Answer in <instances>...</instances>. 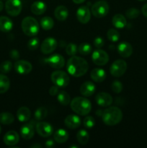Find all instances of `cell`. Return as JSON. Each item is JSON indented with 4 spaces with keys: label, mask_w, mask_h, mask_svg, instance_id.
Masks as SVG:
<instances>
[{
    "label": "cell",
    "mask_w": 147,
    "mask_h": 148,
    "mask_svg": "<svg viewBox=\"0 0 147 148\" xmlns=\"http://www.w3.org/2000/svg\"><path fill=\"white\" fill-rule=\"evenodd\" d=\"M46 147L48 148H52L54 147V142L52 140H48L46 143Z\"/></svg>",
    "instance_id": "cell-45"
},
{
    "label": "cell",
    "mask_w": 147,
    "mask_h": 148,
    "mask_svg": "<svg viewBox=\"0 0 147 148\" xmlns=\"http://www.w3.org/2000/svg\"><path fill=\"white\" fill-rule=\"evenodd\" d=\"M90 77L93 81L96 82H102L106 79V72L104 69L100 68H95L92 70Z\"/></svg>",
    "instance_id": "cell-21"
},
{
    "label": "cell",
    "mask_w": 147,
    "mask_h": 148,
    "mask_svg": "<svg viewBox=\"0 0 147 148\" xmlns=\"http://www.w3.org/2000/svg\"><path fill=\"white\" fill-rule=\"evenodd\" d=\"M95 101L99 106L108 107L112 103L113 99H112V97L108 92H101L97 95Z\"/></svg>",
    "instance_id": "cell-15"
},
{
    "label": "cell",
    "mask_w": 147,
    "mask_h": 148,
    "mask_svg": "<svg viewBox=\"0 0 147 148\" xmlns=\"http://www.w3.org/2000/svg\"><path fill=\"white\" fill-rule=\"evenodd\" d=\"M52 82L55 85L61 88H65L68 86L70 82V78L67 73L63 71L57 70L53 72L50 76Z\"/></svg>",
    "instance_id": "cell-5"
},
{
    "label": "cell",
    "mask_w": 147,
    "mask_h": 148,
    "mask_svg": "<svg viewBox=\"0 0 147 148\" xmlns=\"http://www.w3.org/2000/svg\"><path fill=\"white\" fill-rule=\"evenodd\" d=\"M20 134L24 140H30L35 134V129L33 122L27 123L22 126L20 128Z\"/></svg>",
    "instance_id": "cell-17"
},
{
    "label": "cell",
    "mask_w": 147,
    "mask_h": 148,
    "mask_svg": "<svg viewBox=\"0 0 147 148\" xmlns=\"http://www.w3.org/2000/svg\"><path fill=\"white\" fill-rule=\"evenodd\" d=\"M77 20L82 24H86L91 19V12L86 6H82L76 11Z\"/></svg>",
    "instance_id": "cell-14"
},
{
    "label": "cell",
    "mask_w": 147,
    "mask_h": 148,
    "mask_svg": "<svg viewBox=\"0 0 147 148\" xmlns=\"http://www.w3.org/2000/svg\"><path fill=\"white\" fill-rule=\"evenodd\" d=\"M140 14V11L136 8H130L125 12V15L129 19H135Z\"/></svg>",
    "instance_id": "cell-39"
},
{
    "label": "cell",
    "mask_w": 147,
    "mask_h": 148,
    "mask_svg": "<svg viewBox=\"0 0 147 148\" xmlns=\"http://www.w3.org/2000/svg\"><path fill=\"white\" fill-rule=\"evenodd\" d=\"M23 33L28 36H35L39 33V24L37 20L33 17H26L21 23Z\"/></svg>",
    "instance_id": "cell-4"
},
{
    "label": "cell",
    "mask_w": 147,
    "mask_h": 148,
    "mask_svg": "<svg viewBox=\"0 0 147 148\" xmlns=\"http://www.w3.org/2000/svg\"><path fill=\"white\" fill-rule=\"evenodd\" d=\"M35 130L37 134L43 137H50L53 132V128L51 124L48 122H44V121L37 123L35 126Z\"/></svg>",
    "instance_id": "cell-11"
},
{
    "label": "cell",
    "mask_w": 147,
    "mask_h": 148,
    "mask_svg": "<svg viewBox=\"0 0 147 148\" xmlns=\"http://www.w3.org/2000/svg\"><path fill=\"white\" fill-rule=\"evenodd\" d=\"M14 69L20 75H27L33 69V66L25 60H18L14 64Z\"/></svg>",
    "instance_id": "cell-13"
},
{
    "label": "cell",
    "mask_w": 147,
    "mask_h": 148,
    "mask_svg": "<svg viewBox=\"0 0 147 148\" xmlns=\"http://www.w3.org/2000/svg\"><path fill=\"white\" fill-rule=\"evenodd\" d=\"M14 121V117L10 112H2L0 114V123L5 125L12 124Z\"/></svg>",
    "instance_id": "cell-30"
},
{
    "label": "cell",
    "mask_w": 147,
    "mask_h": 148,
    "mask_svg": "<svg viewBox=\"0 0 147 148\" xmlns=\"http://www.w3.org/2000/svg\"><path fill=\"white\" fill-rule=\"evenodd\" d=\"M109 4L105 1H96L92 7V13L95 17L101 18L109 12Z\"/></svg>",
    "instance_id": "cell-6"
},
{
    "label": "cell",
    "mask_w": 147,
    "mask_h": 148,
    "mask_svg": "<svg viewBox=\"0 0 147 148\" xmlns=\"http://www.w3.org/2000/svg\"><path fill=\"white\" fill-rule=\"evenodd\" d=\"M40 26L45 30H49L54 26V21L50 17H43L40 21Z\"/></svg>",
    "instance_id": "cell-29"
},
{
    "label": "cell",
    "mask_w": 147,
    "mask_h": 148,
    "mask_svg": "<svg viewBox=\"0 0 147 148\" xmlns=\"http://www.w3.org/2000/svg\"><path fill=\"white\" fill-rule=\"evenodd\" d=\"M102 121L108 126H115L122 119V111L116 106H111L102 111Z\"/></svg>",
    "instance_id": "cell-2"
},
{
    "label": "cell",
    "mask_w": 147,
    "mask_h": 148,
    "mask_svg": "<svg viewBox=\"0 0 147 148\" xmlns=\"http://www.w3.org/2000/svg\"><path fill=\"white\" fill-rule=\"evenodd\" d=\"M71 108L76 114L85 116L89 114L92 109L90 101L84 97H76L71 101Z\"/></svg>",
    "instance_id": "cell-3"
},
{
    "label": "cell",
    "mask_w": 147,
    "mask_h": 148,
    "mask_svg": "<svg viewBox=\"0 0 147 148\" xmlns=\"http://www.w3.org/2000/svg\"><path fill=\"white\" fill-rule=\"evenodd\" d=\"M92 46L88 43H81L79 47H78V51L79 52L80 54L84 55V56L89 54L92 52Z\"/></svg>",
    "instance_id": "cell-34"
},
{
    "label": "cell",
    "mask_w": 147,
    "mask_h": 148,
    "mask_svg": "<svg viewBox=\"0 0 147 148\" xmlns=\"http://www.w3.org/2000/svg\"><path fill=\"white\" fill-rule=\"evenodd\" d=\"M118 51L123 58H128L133 53V47L128 42H121L118 46Z\"/></svg>",
    "instance_id": "cell-19"
},
{
    "label": "cell",
    "mask_w": 147,
    "mask_h": 148,
    "mask_svg": "<svg viewBox=\"0 0 147 148\" xmlns=\"http://www.w3.org/2000/svg\"><path fill=\"white\" fill-rule=\"evenodd\" d=\"M1 126H0V134H1Z\"/></svg>",
    "instance_id": "cell-50"
},
{
    "label": "cell",
    "mask_w": 147,
    "mask_h": 148,
    "mask_svg": "<svg viewBox=\"0 0 147 148\" xmlns=\"http://www.w3.org/2000/svg\"><path fill=\"white\" fill-rule=\"evenodd\" d=\"M78 51V49H77V46L75 43H69V44L67 45L66 48V52L68 55L71 56H75L76 54Z\"/></svg>",
    "instance_id": "cell-37"
},
{
    "label": "cell",
    "mask_w": 147,
    "mask_h": 148,
    "mask_svg": "<svg viewBox=\"0 0 147 148\" xmlns=\"http://www.w3.org/2000/svg\"><path fill=\"white\" fill-rule=\"evenodd\" d=\"M111 88L115 93H120V92H122L123 87H122V84L120 81L116 80L112 82Z\"/></svg>",
    "instance_id": "cell-41"
},
{
    "label": "cell",
    "mask_w": 147,
    "mask_h": 148,
    "mask_svg": "<svg viewBox=\"0 0 147 148\" xmlns=\"http://www.w3.org/2000/svg\"><path fill=\"white\" fill-rule=\"evenodd\" d=\"M112 23L115 27L122 29L126 25V19L122 14H117L112 17Z\"/></svg>",
    "instance_id": "cell-27"
},
{
    "label": "cell",
    "mask_w": 147,
    "mask_h": 148,
    "mask_svg": "<svg viewBox=\"0 0 147 148\" xmlns=\"http://www.w3.org/2000/svg\"><path fill=\"white\" fill-rule=\"evenodd\" d=\"M96 90V86L93 82L86 81L84 82L80 87V92L85 97H89L93 95Z\"/></svg>",
    "instance_id": "cell-18"
},
{
    "label": "cell",
    "mask_w": 147,
    "mask_h": 148,
    "mask_svg": "<svg viewBox=\"0 0 147 148\" xmlns=\"http://www.w3.org/2000/svg\"><path fill=\"white\" fill-rule=\"evenodd\" d=\"M12 69V64L10 61H4L0 65V72L2 74L9 73Z\"/></svg>",
    "instance_id": "cell-36"
},
{
    "label": "cell",
    "mask_w": 147,
    "mask_h": 148,
    "mask_svg": "<svg viewBox=\"0 0 147 148\" xmlns=\"http://www.w3.org/2000/svg\"><path fill=\"white\" fill-rule=\"evenodd\" d=\"M76 138L79 144L84 145L88 143L89 140V134L86 131L84 130H81L76 134Z\"/></svg>",
    "instance_id": "cell-31"
},
{
    "label": "cell",
    "mask_w": 147,
    "mask_h": 148,
    "mask_svg": "<svg viewBox=\"0 0 147 148\" xmlns=\"http://www.w3.org/2000/svg\"><path fill=\"white\" fill-rule=\"evenodd\" d=\"M13 27L12 21L9 17L5 16L0 17V30L4 33L11 31Z\"/></svg>",
    "instance_id": "cell-25"
},
{
    "label": "cell",
    "mask_w": 147,
    "mask_h": 148,
    "mask_svg": "<svg viewBox=\"0 0 147 148\" xmlns=\"http://www.w3.org/2000/svg\"><path fill=\"white\" fill-rule=\"evenodd\" d=\"M10 87V81L4 74H0V94L4 93Z\"/></svg>",
    "instance_id": "cell-28"
},
{
    "label": "cell",
    "mask_w": 147,
    "mask_h": 148,
    "mask_svg": "<svg viewBox=\"0 0 147 148\" xmlns=\"http://www.w3.org/2000/svg\"><path fill=\"white\" fill-rule=\"evenodd\" d=\"M127 69V63L122 59L115 61L110 68V72L112 76L120 77L125 73Z\"/></svg>",
    "instance_id": "cell-7"
},
{
    "label": "cell",
    "mask_w": 147,
    "mask_h": 148,
    "mask_svg": "<svg viewBox=\"0 0 147 148\" xmlns=\"http://www.w3.org/2000/svg\"><path fill=\"white\" fill-rule=\"evenodd\" d=\"M31 147H33V148L37 147V148H39V147H42V145H40V144H34V145H31Z\"/></svg>",
    "instance_id": "cell-48"
},
{
    "label": "cell",
    "mask_w": 147,
    "mask_h": 148,
    "mask_svg": "<svg viewBox=\"0 0 147 148\" xmlns=\"http://www.w3.org/2000/svg\"><path fill=\"white\" fill-rule=\"evenodd\" d=\"M57 47V41L54 38L49 37L45 39L40 46V51L44 54H49L54 51Z\"/></svg>",
    "instance_id": "cell-12"
},
{
    "label": "cell",
    "mask_w": 147,
    "mask_h": 148,
    "mask_svg": "<svg viewBox=\"0 0 147 148\" xmlns=\"http://www.w3.org/2000/svg\"><path fill=\"white\" fill-rule=\"evenodd\" d=\"M46 11V4L42 1H36L31 5V12L35 15H40Z\"/></svg>",
    "instance_id": "cell-23"
},
{
    "label": "cell",
    "mask_w": 147,
    "mask_h": 148,
    "mask_svg": "<svg viewBox=\"0 0 147 148\" xmlns=\"http://www.w3.org/2000/svg\"><path fill=\"white\" fill-rule=\"evenodd\" d=\"M107 36L108 38L110 40L111 42H117L120 38V33L118 30L115 29L111 28L107 33Z\"/></svg>",
    "instance_id": "cell-35"
},
{
    "label": "cell",
    "mask_w": 147,
    "mask_h": 148,
    "mask_svg": "<svg viewBox=\"0 0 147 148\" xmlns=\"http://www.w3.org/2000/svg\"><path fill=\"white\" fill-rule=\"evenodd\" d=\"M48 115V110L45 107H39L37 108L34 114L35 119L37 121H41L44 119Z\"/></svg>",
    "instance_id": "cell-33"
},
{
    "label": "cell",
    "mask_w": 147,
    "mask_h": 148,
    "mask_svg": "<svg viewBox=\"0 0 147 148\" xmlns=\"http://www.w3.org/2000/svg\"><path fill=\"white\" fill-rule=\"evenodd\" d=\"M54 15L59 21H64L69 16V10L65 6H59L55 10Z\"/></svg>",
    "instance_id": "cell-24"
},
{
    "label": "cell",
    "mask_w": 147,
    "mask_h": 148,
    "mask_svg": "<svg viewBox=\"0 0 147 148\" xmlns=\"http://www.w3.org/2000/svg\"><path fill=\"white\" fill-rule=\"evenodd\" d=\"M22 4L20 0H7L5 3V10L7 14L12 17L19 15L22 11Z\"/></svg>",
    "instance_id": "cell-8"
},
{
    "label": "cell",
    "mask_w": 147,
    "mask_h": 148,
    "mask_svg": "<svg viewBox=\"0 0 147 148\" xmlns=\"http://www.w3.org/2000/svg\"><path fill=\"white\" fill-rule=\"evenodd\" d=\"M64 124L68 128L71 129V130L76 129L80 126L81 119L78 116L70 114L66 117L64 120Z\"/></svg>",
    "instance_id": "cell-20"
},
{
    "label": "cell",
    "mask_w": 147,
    "mask_h": 148,
    "mask_svg": "<svg viewBox=\"0 0 147 148\" xmlns=\"http://www.w3.org/2000/svg\"><path fill=\"white\" fill-rule=\"evenodd\" d=\"M67 71L71 75L79 77L84 75L89 69V64L84 59L79 56H73L68 60Z\"/></svg>",
    "instance_id": "cell-1"
},
{
    "label": "cell",
    "mask_w": 147,
    "mask_h": 148,
    "mask_svg": "<svg viewBox=\"0 0 147 148\" xmlns=\"http://www.w3.org/2000/svg\"><path fill=\"white\" fill-rule=\"evenodd\" d=\"M17 117L20 122H26L29 121L31 117V111L26 106L20 107L17 110Z\"/></svg>",
    "instance_id": "cell-22"
},
{
    "label": "cell",
    "mask_w": 147,
    "mask_h": 148,
    "mask_svg": "<svg viewBox=\"0 0 147 148\" xmlns=\"http://www.w3.org/2000/svg\"><path fill=\"white\" fill-rule=\"evenodd\" d=\"M92 59L94 64L98 66H103L105 65L109 61V56L105 51L100 49L95 50L92 53Z\"/></svg>",
    "instance_id": "cell-9"
},
{
    "label": "cell",
    "mask_w": 147,
    "mask_h": 148,
    "mask_svg": "<svg viewBox=\"0 0 147 148\" xmlns=\"http://www.w3.org/2000/svg\"><path fill=\"white\" fill-rule=\"evenodd\" d=\"M40 44V40L37 38H33L29 40L27 43V48L31 51H35L38 48Z\"/></svg>",
    "instance_id": "cell-38"
},
{
    "label": "cell",
    "mask_w": 147,
    "mask_h": 148,
    "mask_svg": "<svg viewBox=\"0 0 147 148\" xmlns=\"http://www.w3.org/2000/svg\"><path fill=\"white\" fill-rule=\"evenodd\" d=\"M10 56L14 60H18L20 58V53L17 49H12L10 52Z\"/></svg>",
    "instance_id": "cell-43"
},
{
    "label": "cell",
    "mask_w": 147,
    "mask_h": 148,
    "mask_svg": "<svg viewBox=\"0 0 147 148\" xmlns=\"http://www.w3.org/2000/svg\"><path fill=\"white\" fill-rule=\"evenodd\" d=\"M53 139L59 144L65 143L69 139V133L63 129H59L55 132L53 134Z\"/></svg>",
    "instance_id": "cell-26"
},
{
    "label": "cell",
    "mask_w": 147,
    "mask_h": 148,
    "mask_svg": "<svg viewBox=\"0 0 147 148\" xmlns=\"http://www.w3.org/2000/svg\"><path fill=\"white\" fill-rule=\"evenodd\" d=\"M44 62L54 69H61L65 65V59L61 55L53 54L44 59Z\"/></svg>",
    "instance_id": "cell-10"
},
{
    "label": "cell",
    "mask_w": 147,
    "mask_h": 148,
    "mask_svg": "<svg viewBox=\"0 0 147 148\" xmlns=\"http://www.w3.org/2000/svg\"><path fill=\"white\" fill-rule=\"evenodd\" d=\"M57 100L59 102V103L63 106H67L70 103L71 98L69 94L65 91H60L58 94Z\"/></svg>",
    "instance_id": "cell-32"
},
{
    "label": "cell",
    "mask_w": 147,
    "mask_h": 148,
    "mask_svg": "<svg viewBox=\"0 0 147 148\" xmlns=\"http://www.w3.org/2000/svg\"><path fill=\"white\" fill-rule=\"evenodd\" d=\"M75 4H82V3L84 2L86 0H72Z\"/></svg>",
    "instance_id": "cell-47"
},
{
    "label": "cell",
    "mask_w": 147,
    "mask_h": 148,
    "mask_svg": "<svg viewBox=\"0 0 147 148\" xmlns=\"http://www.w3.org/2000/svg\"><path fill=\"white\" fill-rule=\"evenodd\" d=\"M59 92V88L56 85H53V86L50 87V89H49V94L52 96H55Z\"/></svg>",
    "instance_id": "cell-44"
},
{
    "label": "cell",
    "mask_w": 147,
    "mask_h": 148,
    "mask_svg": "<svg viewBox=\"0 0 147 148\" xmlns=\"http://www.w3.org/2000/svg\"><path fill=\"white\" fill-rule=\"evenodd\" d=\"M3 140H4V144L7 145L14 146L20 141V136L17 132L14 130H10L6 133L5 135L4 136Z\"/></svg>",
    "instance_id": "cell-16"
},
{
    "label": "cell",
    "mask_w": 147,
    "mask_h": 148,
    "mask_svg": "<svg viewBox=\"0 0 147 148\" xmlns=\"http://www.w3.org/2000/svg\"><path fill=\"white\" fill-rule=\"evenodd\" d=\"M3 8H4V4L1 1H0V12L2 11Z\"/></svg>",
    "instance_id": "cell-49"
},
{
    "label": "cell",
    "mask_w": 147,
    "mask_h": 148,
    "mask_svg": "<svg viewBox=\"0 0 147 148\" xmlns=\"http://www.w3.org/2000/svg\"><path fill=\"white\" fill-rule=\"evenodd\" d=\"M141 11H142L143 14H144L146 17H147V3L143 6Z\"/></svg>",
    "instance_id": "cell-46"
},
{
    "label": "cell",
    "mask_w": 147,
    "mask_h": 148,
    "mask_svg": "<svg viewBox=\"0 0 147 148\" xmlns=\"http://www.w3.org/2000/svg\"><path fill=\"white\" fill-rule=\"evenodd\" d=\"M104 43H105V41H104V39L102 37H97L94 40V45L97 49L102 48L104 46Z\"/></svg>",
    "instance_id": "cell-42"
},
{
    "label": "cell",
    "mask_w": 147,
    "mask_h": 148,
    "mask_svg": "<svg viewBox=\"0 0 147 148\" xmlns=\"http://www.w3.org/2000/svg\"><path fill=\"white\" fill-rule=\"evenodd\" d=\"M138 1H145V0H138Z\"/></svg>",
    "instance_id": "cell-51"
},
{
    "label": "cell",
    "mask_w": 147,
    "mask_h": 148,
    "mask_svg": "<svg viewBox=\"0 0 147 148\" xmlns=\"http://www.w3.org/2000/svg\"><path fill=\"white\" fill-rule=\"evenodd\" d=\"M95 123H96L95 122V119L92 116H86L83 121L84 126L88 129H91L95 127Z\"/></svg>",
    "instance_id": "cell-40"
}]
</instances>
